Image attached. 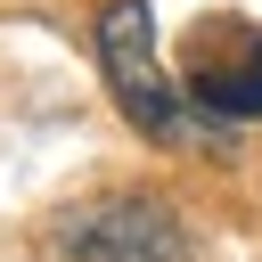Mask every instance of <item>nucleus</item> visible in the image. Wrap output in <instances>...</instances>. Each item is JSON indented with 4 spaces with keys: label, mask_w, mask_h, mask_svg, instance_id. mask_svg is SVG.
I'll return each instance as SVG.
<instances>
[{
    "label": "nucleus",
    "mask_w": 262,
    "mask_h": 262,
    "mask_svg": "<svg viewBox=\"0 0 262 262\" xmlns=\"http://www.w3.org/2000/svg\"><path fill=\"white\" fill-rule=\"evenodd\" d=\"M98 74H106V90H115V106H123V123L139 139H156V147H221L229 139V123L205 115L180 90V74L156 57L147 0H115L98 16Z\"/></svg>",
    "instance_id": "1"
},
{
    "label": "nucleus",
    "mask_w": 262,
    "mask_h": 262,
    "mask_svg": "<svg viewBox=\"0 0 262 262\" xmlns=\"http://www.w3.org/2000/svg\"><path fill=\"white\" fill-rule=\"evenodd\" d=\"M180 90L221 123H262V25L229 16L221 33H196L180 57Z\"/></svg>",
    "instance_id": "3"
},
{
    "label": "nucleus",
    "mask_w": 262,
    "mask_h": 262,
    "mask_svg": "<svg viewBox=\"0 0 262 262\" xmlns=\"http://www.w3.org/2000/svg\"><path fill=\"white\" fill-rule=\"evenodd\" d=\"M57 262H188V229L156 196H90L57 221Z\"/></svg>",
    "instance_id": "2"
}]
</instances>
